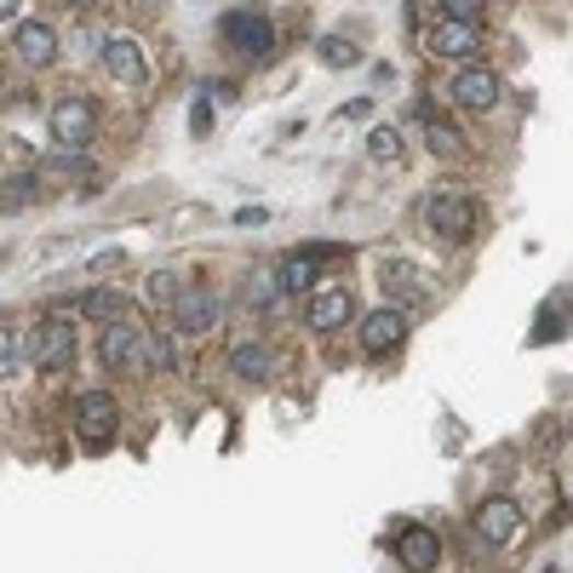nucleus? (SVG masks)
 <instances>
[{
    "mask_svg": "<svg viewBox=\"0 0 573 573\" xmlns=\"http://www.w3.org/2000/svg\"><path fill=\"white\" fill-rule=\"evenodd\" d=\"M305 321H310L316 333H339L344 321H356V293L351 287H321V293H310Z\"/></svg>",
    "mask_w": 573,
    "mask_h": 573,
    "instance_id": "13",
    "label": "nucleus"
},
{
    "mask_svg": "<svg viewBox=\"0 0 573 573\" xmlns=\"http://www.w3.org/2000/svg\"><path fill=\"white\" fill-rule=\"evenodd\" d=\"M276 276H282L287 293H310V287H316V259H310V253H293V259H282Z\"/></svg>",
    "mask_w": 573,
    "mask_h": 573,
    "instance_id": "22",
    "label": "nucleus"
},
{
    "mask_svg": "<svg viewBox=\"0 0 573 573\" xmlns=\"http://www.w3.org/2000/svg\"><path fill=\"white\" fill-rule=\"evenodd\" d=\"M46 127H53L58 149H87L92 133H98V110L87 98H58V104L46 110Z\"/></svg>",
    "mask_w": 573,
    "mask_h": 573,
    "instance_id": "4",
    "label": "nucleus"
},
{
    "mask_svg": "<svg viewBox=\"0 0 573 573\" xmlns=\"http://www.w3.org/2000/svg\"><path fill=\"white\" fill-rule=\"evenodd\" d=\"M425 53L447 58V64H470L482 53V30H477V23H465V18H442L436 30L425 35Z\"/></svg>",
    "mask_w": 573,
    "mask_h": 573,
    "instance_id": "7",
    "label": "nucleus"
},
{
    "mask_svg": "<svg viewBox=\"0 0 573 573\" xmlns=\"http://www.w3.org/2000/svg\"><path fill=\"white\" fill-rule=\"evenodd\" d=\"M104 367H127V373H156V333H138L133 321H110L98 339Z\"/></svg>",
    "mask_w": 573,
    "mask_h": 573,
    "instance_id": "1",
    "label": "nucleus"
},
{
    "mask_svg": "<svg viewBox=\"0 0 573 573\" xmlns=\"http://www.w3.org/2000/svg\"><path fill=\"white\" fill-rule=\"evenodd\" d=\"M30 362L46 367V373H58V367L75 362V321H69L64 310H53V316H46L41 328L30 333Z\"/></svg>",
    "mask_w": 573,
    "mask_h": 573,
    "instance_id": "3",
    "label": "nucleus"
},
{
    "mask_svg": "<svg viewBox=\"0 0 573 573\" xmlns=\"http://www.w3.org/2000/svg\"><path fill=\"white\" fill-rule=\"evenodd\" d=\"M425 224L442 241H470V230H477V202H470V195H436L425 207Z\"/></svg>",
    "mask_w": 573,
    "mask_h": 573,
    "instance_id": "9",
    "label": "nucleus"
},
{
    "mask_svg": "<svg viewBox=\"0 0 573 573\" xmlns=\"http://www.w3.org/2000/svg\"><path fill=\"white\" fill-rule=\"evenodd\" d=\"M316 58L328 64V69H356L362 64V46H351L344 35H321L316 41Z\"/></svg>",
    "mask_w": 573,
    "mask_h": 573,
    "instance_id": "20",
    "label": "nucleus"
},
{
    "mask_svg": "<svg viewBox=\"0 0 573 573\" xmlns=\"http://www.w3.org/2000/svg\"><path fill=\"white\" fill-rule=\"evenodd\" d=\"M190 133H195V138H207V133H213V104H207V92L190 104Z\"/></svg>",
    "mask_w": 573,
    "mask_h": 573,
    "instance_id": "26",
    "label": "nucleus"
},
{
    "mask_svg": "<svg viewBox=\"0 0 573 573\" xmlns=\"http://www.w3.org/2000/svg\"><path fill=\"white\" fill-rule=\"evenodd\" d=\"M367 156L379 161V167H396V161L408 156V144H402V133H396V127H373L367 133Z\"/></svg>",
    "mask_w": 573,
    "mask_h": 573,
    "instance_id": "21",
    "label": "nucleus"
},
{
    "mask_svg": "<svg viewBox=\"0 0 573 573\" xmlns=\"http://www.w3.org/2000/svg\"><path fill=\"white\" fill-rule=\"evenodd\" d=\"M442 18H465V23H477L482 18V0H436Z\"/></svg>",
    "mask_w": 573,
    "mask_h": 573,
    "instance_id": "27",
    "label": "nucleus"
},
{
    "mask_svg": "<svg viewBox=\"0 0 573 573\" xmlns=\"http://www.w3.org/2000/svg\"><path fill=\"white\" fill-rule=\"evenodd\" d=\"M7 98H12V81H7V69H0V104H7Z\"/></svg>",
    "mask_w": 573,
    "mask_h": 573,
    "instance_id": "29",
    "label": "nucleus"
},
{
    "mask_svg": "<svg viewBox=\"0 0 573 573\" xmlns=\"http://www.w3.org/2000/svg\"><path fill=\"white\" fill-rule=\"evenodd\" d=\"M419 121H425V138H431V149H436V156H447V161H454V156H465L459 133L447 127V121H442L436 110H419Z\"/></svg>",
    "mask_w": 573,
    "mask_h": 573,
    "instance_id": "19",
    "label": "nucleus"
},
{
    "mask_svg": "<svg viewBox=\"0 0 573 573\" xmlns=\"http://www.w3.org/2000/svg\"><path fill=\"white\" fill-rule=\"evenodd\" d=\"M282 293H287V287H282V276H253V282H247V305L270 310V305H276Z\"/></svg>",
    "mask_w": 573,
    "mask_h": 573,
    "instance_id": "25",
    "label": "nucleus"
},
{
    "mask_svg": "<svg viewBox=\"0 0 573 573\" xmlns=\"http://www.w3.org/2000/svg\"><path fill=\"white\" fill-rule=\"evenodd\" d=\"M230 367H236V379L270 385V379H276V351H270L264 339H236L230 344Z\"/></svg>",
    "mask_w": 573,
    "mask_h": 573,
    "instance_id": "16",
    "label": "nucleus"
},
{
    "mask_svg": "<svg viewBox=\"0 0 573 573\" xmlns=\"http://www.w3.org/2000/svg\"><path fill=\"white\" fill-rule=\"evenodd\" d=\"M98 58H104V69L115 75L121 87H144V81H149V58H144V46H138L133 35H110Z\"/></svg>",
    "mask_w": 573,
    "mask_h": 573,
    "instance_id": "14",
    "label": "nucleus"
},
{
    "mask_svg": "<svg viewBox=\"0 0 573 573\" xmlns=\"http://www.w3.org/2000/svg\"><path fill=\"white\" fill-rule=\"evenodd\" d=\"M167 310H172V328H179L184 339H202V333L218 328V293L213 287H184Z\"/></svg>",
    "mask_w": 573,
    "mask_h": 573,
    "instance_id": "8",
    "label": "nucleus"
},
{
    "mask_svg": "<svg viewBox=\"0 0 573 573\" xmlns=\"http://www.w3.org/2000/svg\"><path fill=\"white\" fill-rule=\"evenodd\" d=\"M447 98H454L459 110H470V115H482V110H493L505 98V81L493 69H482V64H465L459 75H454V87H447Z\"/></svg>",
    "mask_w": 573,
    "mask_h": 573,
    "instance_id": "5",
    "label": "nucleus"
},
{
    "mask_svg": "<svg viewBox=\"0 0 573 573\" xmlns=\"http://www.w3.org/2000/svg\"><path fill=\"white\" fill-rule=\"evenodd\" d=\"M121 431V408L110 390H81L75 396V436H81L87 447H110Z\"/></svg>",
    "mask_w": 573,
    "mask_h": 573,
    "instance_id": "2",
    "label": "nucleus"
},
{
    "mask_svg": "<svg viewBox=\"0 0 573 573\" xmlns=\"http://www.w3.org/2000/svg\"><path fill=\"white\" fill-rule=\"evenodd\" d=\"M75 310H81L87 321H104V328H110V321H127V293H121V287H92V293H81V305H75Z\"/></svg>",
    "mask_w": 573,
    "mask_h": 573,
    "instance_id": "18",
    "label": "nucleus"
},
{
    "mask_svg": "<svg viewBox=\"0 0 573 573\" xmlns=\"http://www.w3.org/2000/svg\"><path fill=\"white\" fill-rule=\"evenodd\" d=\"M172 367H179V344L167 333H156V373H172Z\"/></svg>",
    "mask_w": 573,
    "mask_h": 573,
    "instance_id": "28",
    "label": "nucleus"
},
{
    "mask_svg": "<svg viewBox=\"0 0 573 573\" xmlns=\"http://www.w3.org/2000/svg\"><path fill=\"white\" fill-rule=\"evenodd\" d=\"M218 35H224V46H236L247 58H270V46H276V30H270L264 12H224Z\"/></svg>",
    "mask_w": 573,
    "mask_h": 573,
    "instance_id": "6",
    "label": "nucleus"
},
{
    "mask_svg": "<svg viewBox=\"0 0 573 573\" xmlns=\"http://www.w3.org/2000/svg\"><path fill=\"white\" fill-rule=\"evenodd\" d=\"M522 534V505L505 500V493H493V500L477 505V539L488 545V551H500V545H511Z\"/></svg>",
    "mask_w": 573,
    "mask_h": 573,
    "instance_id": "10",
    "label": "nucleus"
},
{
    "mask_svg": "<svg viewBox=\"0 0 573 573\" xmlns=\"http://www.w3.org/2000/svg\"><path fill=\"white\" fill-rule=\"evenodd\" d=\"M23 356H30V339L0 328V373H23Z\"/></svg>",
    "mask_w": 573,
    "mask_h": 573,
    "instance_id": "24",
    "label": "nucleus"
},
{
    "mask_svg": "<svg viewBox=\"0 0 573 573\" xmlns=\"http://www.w3.org/2000/svg\"><path fill=\"white\" fill-rule=\"evenodd\" d=\"M379 282H385V293L396 298V305H419V298H425V282H419V270L408 259H385Z\"/></svg>",
    "mask_w": 573,
    "mask_h": 573,
    "instance_id": "17",
    "label": "nucleus"
},
{
    "mask_svg": "<svg viewBox=\"0 0 573 573\" xmlns=\"http://www.w3.org/2000/svg\"><path fill=\"white\" fill-rule=\"evenodd\" d=\"M12 53H18V64H30V69H53V64H58V35H53V23L23 18L18 35H12Z\"/></svg>",
    "mask_w": 573,
    "mask_h": 573,
    "instance_id": "12",
    "label": "nucleus"
},
{
    "mask_svg": "<svg viewBox=\"0 0 573 573\" xmlns=\"http://www.w3.org/2000/svg\"><path fill=\"white\" fill-rule=\"evenodd\" d=\"M402 339H408V310L402 305H385V310L362 316V351L367 356H390Z\"/></svg>",
    "mask_w": 573,
    "mask_h": 573,
    "instance_id": "11",
    "label": "nucleus"
},
{
    "mask_svg": "<svg viewBox=\"0 0 573 573\" xmlns=\"http://www.w3.org/2000/svg\"><path fill=\"white\" fill-rule=\"evenodd\" d=\"M396 557H402L413 573H436V562H442L436 528H425V522H408V528H396Z\"/></svg>",
    "mask_w": 573,
    "mask_h": 573,
    "instance_id": "15",
    "label": "nucleus"
},
{
    "mask_svg": "<svg viewBox=\"0 0 573 573\" xmlns=\"http://www.w3.org/2000/svg\"><path fill=\"white\" fill-rule=\"evenodd\" d=\"M0 18H18V0H0Z\"/></svg>",
    "mask_w": 573,
    "mask_h": 573,
    "instance_id": "30",
    "label": "nucleus"
},
{
    "mask_svg": "<svg viewBox=\"0 0 573 573\" xmlns=\"http://www.w3.org/2000/svg\"><path fill=\"white\" fill-rule=\"evenodd\" d=\"M190 282H179V270H156V276L144 282V293H149V305H172Z\"/></svg>",
    "mask_w": 573,
    "mask_h": 573,
    "instance_id": "23",
    "label": "nucleus"
}]
</instances>
